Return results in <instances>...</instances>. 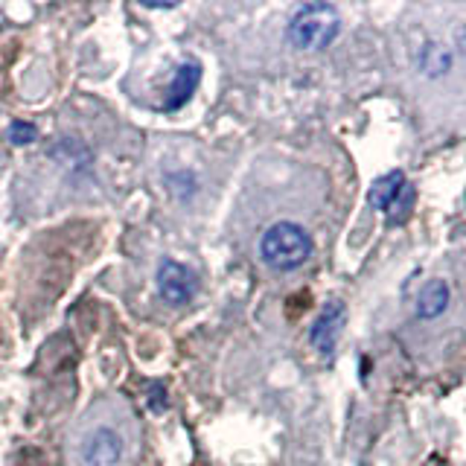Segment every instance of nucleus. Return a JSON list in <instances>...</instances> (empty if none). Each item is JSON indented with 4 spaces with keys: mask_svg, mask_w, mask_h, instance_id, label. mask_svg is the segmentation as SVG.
<instances>
[{
    "mask_svg": "<svg viewBox=\"0 0 466 466\" xmlns=\"http://www.w3.org/2000/svg\"><path fill=\"white\" fill-rule=\"evenodd\" d=\"M420 62V70L426 73V76H443L446 70H451V62H455V56H451L449 47H441V44H422V50L417 56Z\"/></svg>",
    "mask_w": 466,
    "mask_h": 466,
    "instance_id": "1a4fd4ad",
    "label": "nucleus"
},
{
    "mask_svg": "<svg viewBox=\"0 0 466 466\" xmlns=\"http://www.w3.org/2000/svg\"><path fill=\"white\" fill-rule=\"evenodd\" d=\"M446 303H449V286L443 280H431L420 289V298H417V315L420 318H437L443 309H446Z\"/></svg>",
    "mask_w": 466,
    "mask_h": 466,
    "instance_id": "6e6552de",
    "label": "nucleus"
},
{
    "mask_svg": "<svg viewBox=\"0 0 466 466\" xmlns=\"http://www.w3.org/2000/svg\"><path fill=\"white\" fill-rule=\"evenodd\" d=\"M341 29L339 9L329 4H306L295 12V18L289 21V44H295L298 50H324L335 41Z\"/></svg>",
    "mask_w": 466,
    "mask_h": 466,
    "instance_id": "7ed1b4c3",
    "label": "nucleus"
},
{
    "mask_svg": "<svg viewBox=\"0 0 466 466\" xmlns=\"http://www.w3.org/2000/svg\"><path fill=\"white\" fill-rule=\"evenodd\" d=\"M6 135H9V143H12V146H26V143H33V140H35L38 131H35V126H33V123L15 120V123L9 126Z\"/></svg>",
    "mask_w": 466,
    "mask_h": 466,
    "instance_id": "9d476101",
    "label": "nucleus"
},
{
    "mask_svg": "<svg viewBox=\"0 0 466 466\" xmlns=\"http://www.w3.org/2000/svg\"><path fill=\"white\" fill-rule=\"evenodd\" d=\"M259 257L277 271H295L312 257V237L295 222H277L262 233Z\"/></svg>",
    "mask_w": 466,
    "mask_h": 466,
    "instance_id": "f03ea898",
    "label": "nucleus"
},
{
    "mask_svg": "<svg viewBox=\"0 0 466 466\" xmlns=\"http://www.w3.org/2000/svg\"><path fill=\"white\" fill-rule=\"evenodd\" d=\"M455 44H458V47H461V53H466V24L458 29V33H455Z\"/></svg>",
    "mask_w": 466,
    "mask_h": 466,
    "instance_id": "9b49d317",
    "label": "nucleus"
},
{
    "mask_svg": "<svg viewBox=\"0 0 466 466\" xmlns=\"http://www.w3.org/2000/svg\"><path fill=\"white\" fill-rule=\"evenodd\" d=\"M198 82H201V65H196V62L181 65V67H178V73H175L172 85H169V96H167V102H164V111H169V114H172V111L184 108L187 102L193 99Z\"/></svg>",
    "mask_w": 466,
    "mask_h": 466,
    "instance_id": "0eeeda50",
    "label": "nucleus"
},
{
    "mask_svg": "<svg viewBox=\"0 0 466 466\" xmlns=\"http://www.w3.org/2000/svg\"><path fill=\"white\" fill-rule=\"evenodd\" d=\"M85 420V417H82ZM128 437L116 422L87 417L73 441V466H123Z\"/></svg>",
    "mask_w": 466,
    "mask_h": 466,
    "instance_id": "f257e3e1",
    "label": "nucleus"
},
{
    "mask_svg": "<svg viewBox=\"0 0 466 466\" xmlns=\"http://www.w3.org/2000/svg\"><path fill=\"white\" fill-rule=\"evenodd\" d=\"M341 327H344V306L339 300H332L324 306V312L318 315L309 339L320 353H329V350L335 347V341H339Z\"/></svg>",
    "mask_w": 466,
    "mask_h": 466,
    "instance_id": "423d86ee",
    "label": "nucleus"
},
{
    "mask_svg": "<svg viewBox=\"0 0 466 466\" xmlns=\"http://www.w3.org/2000/svg\"><path fill=\"white\" fill-rule=\"evenodd\" d=\"M157 291L169 306H184L196 298V274L184 262L164 259L157 268Z\"/></svg>",
    "mask_w": 466,
    "mask_h": 466,
    "instance_id": "39448f33",
    "label": "nucleus"
},
{
    "mask_svg": "<svg viewBox=\"0 0 466 466\" xmlns=\"http://www.w3.org/2000/svg\"><path fill=\"white\" fill-rule=\"evenodd\" d=\"M370 204L376 210H388L393 222H402L414 208V187L405 181L402 172H388L379 181H373Z\"/></svg>",
    "mask_w": 466,
    "mask_h": 466,
    "instance_id": "20e7f679",
    "label": "nucleus"
}]
</instances>
